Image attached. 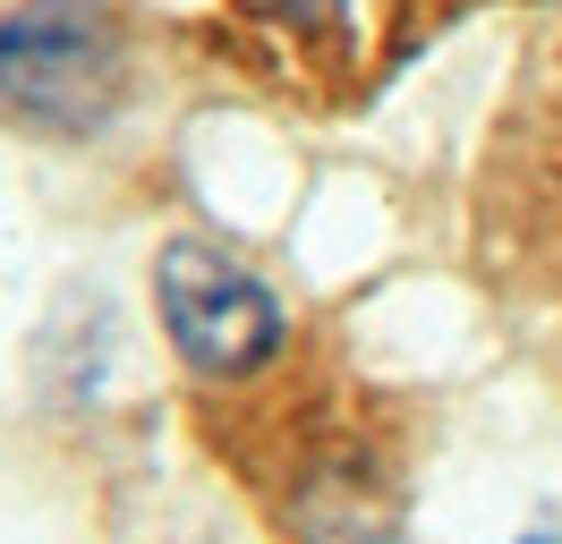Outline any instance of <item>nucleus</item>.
<instances>
[{"label": "nucleus", "mask_w": 562, "mask_h": 544, "mask_svg": "<svg viewBox=\"0 0 562 544\" xmlns=\"http://www.w3.org/2000/svg\"><path fill=\"white\" fill-rule=\"evenodd\" d=\"M128 52L111 0H0V111L52 136H94L120 111Z\"/></svg>", "instance_id": "obj_1"}, {"label": "nucleus", "mask_w": 562, "mask_h": 544, "mask_svg": "<svg viewBox=\"0 0 562 544\" xmlns=\"http://www.w3.org/2000/svg\"><path fill=\"white\" fill-rule=\"evenodd\" d=\"M154 315L171 332L179 366L205 374V383H247L281 358L290 340V315L265 290V272L239 264L231 247H205V238H179L154 264Z\"/></svg>", "instance_id": "obj_2"}, {"label": "nucleus", "mask_w": 562, "mask_h": 544, "mask_svg": "<svg viewBox=\"0 0 562 544\" xmlns=\"http://www.w3.org/2000/svg\"><path fill=\"white\" fill-rule=\"evenodd\" d=\"M256 9H265L273 26H290V34H316V26H333L341 0H256Z\"/></svg>", "instance_id": "obj_3"}]
</instances>
